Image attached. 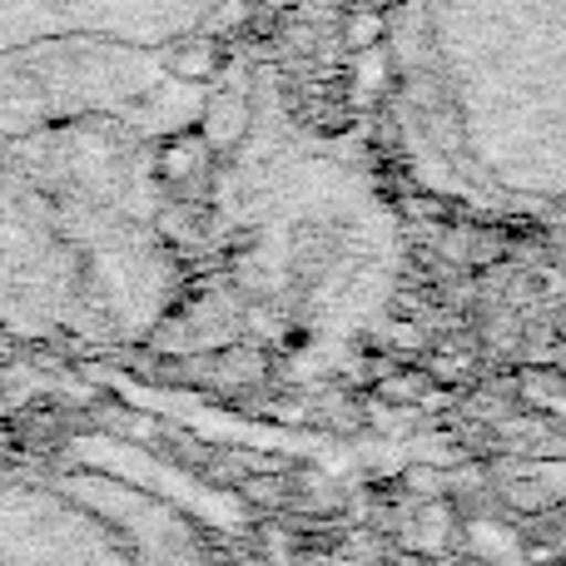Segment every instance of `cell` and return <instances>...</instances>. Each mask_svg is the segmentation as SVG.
Wrapping results in <instances>:
<instances>
[{"mask_svg":"<svg viewBox=\"0 0 566 566\" xmlns=\"http://www.w3.org/2000/svg\"><path fill=\"white\" fill-rule=\"evenodd\" d=\"M398 85L462 165L566 195V0H402Z\"/></svg>","mask_w":566,"mask_h":566,"instance_id":"cell-1","label":"cell"},{"mask_svg":"<svg viewBox=\"0 0 566 566\" xmlns=\"http://www.w3.org/2000/svg\"><path fill=\"white\" fill-rule=\"evenodd\" d=\"M224 0H0V115L145 90Z\"/></svg>","mask_w":566,"mask_h":566,"instance_id":"cell-2","label":"cell"}]
</instances>
